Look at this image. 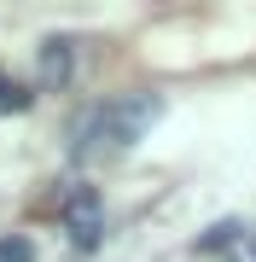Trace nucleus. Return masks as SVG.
I'll list each match as a JSON object with an SVG mask.
<instances>
[{
	"label": "nucleus",
	"mask_w": 256,
	"mask_h": 262,
	"mask_svg": "<svg viewBox=\"0 0 256 262\" xmlns=\"http://www.w3.org/2000/svg\"><path fill=\"white\" fill-rule=\"evenodd\" d=\"M163 117V99L157 94H123V99H105L94 111L82 117L76 128V158H117V151H128L134 140H146V128Z\"/></svg>",
	"instance_id": "1"
},
{
	"label": "nucleus",
	"mask_w": 256,
	"mask_h": 262,
	"mask_svg": "<svg viewBox=\"0 0 256 262\" xmlns=\"http://www.w3.org/2000/svg\"><path fill=\"white\" fill-rule=\"evenodd\" d=\"M64 222H70V233H76V245L87 251V245L99 239V198H94V192H76V198L64 204Z\"/></svg>",
	"instance_id": "2"
},
{
	"label": "nucleus",
	"mask_w": 256,
	"mask_h": 262,
	"mask_svg": "<svg viewBox=\"0 0 256 262\" xmlns=\"http://www.w3.org/2000/svg\"><path fill=\"white\" fill-rule=\"evenodd\" d=\"M70 70H76V53L70 41H41V88H64Z\"/></svg>",
	"instance_id": "3"
},
{
	"label": "nucleus",
	"mask_w": 256,
	"mask_h": 262,
	"mask_svg": "<svg viewBox=\"0 0 256 262\" xmlns=\"http://www.w3.org/2000/svg\"><path fill=\"white\" fill-rule=\"evenodd\" d=\"M233 239H239V222H221V227H210V233L198 239V251H227Z\"/></svg>",
	"instance_id": "4"
},
{
	"label": "nucleus",
	"mask_w": 256,
	"mask_h": 262,
	"mask_svg": "<svg viewBox=\"0 0 256 262\" xmlns=\"http://www.w3.org/2000/svg\"><path fill=\"white\" fill-rule=\"evenodd\" d=\"M0 262H35V251L24 239H0Z\"/></svg>",
	"instance_id": "5"
}]
</instances>
